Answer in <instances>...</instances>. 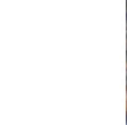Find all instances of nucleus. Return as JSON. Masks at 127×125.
Returning <instances> with one entry per match:
<instances>
[{
  "instance_id": "1",
  "label": "nucleus",
  "mask_w": 127,
  "mask_h": 125,
  "mask_svg": "<svg viewBox=\"0 0 127 125\" xmlns=\"http://www.w3.org/2000/svg\"><path fill=\"white\" fill-rule=\"evenodd\" d=\"M126 75H127V73H126Z\"/></svg>"
}]
</instances>
